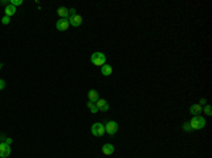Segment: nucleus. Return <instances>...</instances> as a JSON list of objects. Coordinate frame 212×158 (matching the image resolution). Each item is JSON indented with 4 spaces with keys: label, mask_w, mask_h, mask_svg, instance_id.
Segmentation results:
<instances>
[{
    "label": "nucleus",
    "mask_w": 212,
    "mask_h": 158,
    "mask_svg": "<svg viewBox=\"0 0 212 158\" xmlns=\"http://www.w3.org/2000/svg\"><path fill=\"white\" fill-rule=\"evenodd\" d=\"M91 62L96 67H102V65L106 64V57H105L103 52H93L91 55Z\"/></svg>",
    "instance_id": "7ed1b4c3"
},
{
    "label": "nucleus",
    "mask_w": 212,
    "mask_h": 158,
    "mask_svg": "<svg viewBox=\"0 0 212 158\" xmlns=\"http://www.w3.org/2000/svg\"><path fill=\"white\" fill-rule=\"evenodd\" d=\"M2 67H3V65H2V64H0V69H2Z\"/></svg>",
    "instance_id": "b1692460"
},
{
    "label": "nucleus",
    "mask_w": 212,
    "mask_h": 158,
    "mask_svg": "<svg viewBox=\"0 0 212 158\" xmlns=\"http://www.w3.org/2000/svg\"><path fill=\"white\" fill-rule=\"evenodd\" d=\"M88 97H89V102H98V100H99V93H98V91H93V89H91V91L88 92Z\"/></svg>",
    "instance_id": "f8f14e48"
},
{
    "label": "nucleus",
    "mask_w": 212,
    "mask_h": 158,
    "mask_svg": "<svg viewBox=\"0 0 212 158\" xmlns=\"http://www.w3.org/2000/svg\"><path fill=\"white\" fill-rule=\"evenodd\" d=\"M57 13H58V16L61 18H67L68 17V9L67 7H59V9L57 10Z\"/></svg>",
    "instance_id": "4468645a"
},
{
    "label": "nucleus",
    "mask_w": 212,
    "mask_h": 158,
    "mask_svg": "<svg viewBox=\"0 0 212 158\" xmlns=\"http://www.w3.org/2000/svg\"><path fill=\"white\" fill-rule=\"evenodd\" d=\"M205 124H206V122L202 116H194L190 122L191 130H202V128L205 127Z\"/></svg>",
    "instance_id": "f03ea898"
},
{
    "label": "nucleus",
    "mask_w": 212,
    "mask_h": 158,
    "mask_svg": "<svg viewBox=\"0 0 212 158\" xmlns=\"http://www.w3.org/2000/svg\"><path fill=\"white\" fill-rule=\"evenodd\" d=\"M204 112H205V114H206V116H212L211 106H209V105H205V106H204Z\"/></svg>",
    "instance_id": "dca6fc26"
},
{
    "label": "nucleus",
    "mask_w": 212,
    "mask_h": 158,
    "mask_svg": "<svg viewBox=\"0 0 212 158\" xmlns=\"http://www.w3.org/2000/svg\"><path fill=\"white\" fill-rule=\"evenodd\" d=\"M10 4H12V6H14V7H17V6H20V4H23V0H12V2H10Z\"/></svg>",
    "instance_id": "f3484780"
},
{
    "label": "nucleus",
    "mask_w": 212,
    "mask_h": 158,
    "mask_svg": "<svg viewBox=\"0 0 212 158\" xmlns=\"http://www.w3.org/2000/svg\"><path fill=\"white\" fill-rule=\"evenodd\" d=\"M190 113L192 116H201V113H202V106H201V105H192V106L190 107Z\"/></svg>",
    "instance_id": "1a4fd4ad"
},
{
    "label": "nucleus",
    "mask_w": 212,
    "mask_h": 158,
    "mask_svg": "<svg viewBox=\"0 0 212 158\" xmlns=\"http://www.w3.org/2000/svg\"><path fill=\"white\" fill-rule=\"evenodd\" d=\"M67 20L69 21V26H74V27H79L82 24V17L79 14H77V10L75 9H69L68 10V17Z\"/></svg>",
    "instance_id": "f257e3e1"
},
{
    "label": "nucleus",
    "mask_w": 212,
    "mask_h": 158,
    "mask_svg": "<svg viewBox=\"0 0 212 158\" xmlns=\"http://www.w3.org/2000/svg\"><path fill=\"white\" fill-rule=\"evenodd\" d=\"M86 106H88V109H89L92 113L99 112V110H98V107H96V103H95V102H88V103H86Z\"/></svg>",
    "instance_id": "2eb2a0df"
},
{
    "label": "nucleus",
    "mask_w": 212,
    "mask_h": 158,
    "mask_svg": "<svg viewBox=\"0 0 212 158\" xmlns=\"http://www.w3.org/2000/svg\"><path fill=\"white\" fill-rule=\"evenodd\" d=\"M4 86H6V82H4L3 79H0V91H2V89H3Z\"/></svg>",
    "instance_id": "412c9836"
},
{
    "label": "nucleus",
    "mask_w": 212,
    "mask_h": 158,
    "mask_svg": "<svg viewBox=\"0 0 212 158\" xmlns=\"http://www.w3.org/2000/svg\"><path fill=\"white\" fill-rule=\"evenodd\" d=\"M182 128H184L185 131H192V130H191V126H190V123H184V126H182Z\"/></svg>",
    "instance_id": "6ab92c4d"
},
{
    "label": "nucleus",
    "mask_w": 212,
    "mask_h": 158,
    "mask_svg": "<svg viewBox=\"0 0 212 158\" xmlns=\"http://www.w3.org/2000/svg\"><path fill=\"white\" fill-rule=\"evenodd\" d=\"M0 4H3V6H9V2H7V0H0Z\"/></svg>",
    "instance_id": "5701e85b"
},
{
    "label": "nucleus",
    "mask_w": 212,
    "mask_h": 158,
    "mask_svg": "<svg viewBox=\"0 0 212 158\" xmlns=\"http://www.w3.org/2000/svg\"><path fill=\"white\" fill-rule=\"evenodd\" d=\"M119 130V124L116 122H108L105 124V131L109 134V136H115Z\"/></svg>",
    "instance_id": "39448f33"
},
{
    "label": "nucleus",
    "mask_w": 212,
    "mask_h": 158,
    "mask_svg": "<svg viewBox=\"0 0 212 158\" xmlns=\"http://www.w3.org/2000/svg\"><path fill=\"white\" fill-rule=\"evenodd\" d=\"M95 103H96L98 110H102V112H108L109 110V103L105 100V99H101V97H99V100L95 102Z\"/></svg>",
    "instance_id": "6e6552de"
},
{
    "label": "nucleus",
    "mask_w": 212,
    "mask_h": 158,
    "mask_svg": "<svg viewBox=\"0 0 212 158\" xmlns=\"http://www.w3.org/2000/svg\"><path fill=\"white\" fill-rule=\"evenodd\" d=\"M3 143H6V144H9V146H10V144L13 143V140H12V138H9V137H7V138H4V141H3Z\"/></svg>",
    "instance_id": "4be33fe9"
},
{
    "label": "nucleus",
    "mask_w": 212,
    "mask_h": 158,
    "mask_svg": "<svg viewBox=\"0 0 212 158\" xmlns=\"http://www.w3.org/2000/svg\"><path fill=\"white\" fill-rule=\"evenodd\" d=\"M91 131H92V134L96 137H102L106 133V131H105V124H102V123H95V124H92Z\"/></svg>",
    "instance_id": "20e7f679"
},
{
    "label": "nucleus",
    "mask_w": 212,
    "mask_h": 158,
    "mask_svg": "<svg viewBox=\"0 0 212 158\" xmlns=\"http://www.w3.org/2000/svg\"><path fill=\"white\" fill-rule=\"evenodd\" d=\"M198 105H201V106H205V105H206V99H205V97H202V99L200 100V103H198Z\"/></svg>",
    "instance_id": "aec40b11"
},
{
    "label": "nucleus",
    "mask_w": 212,
    "mask_h": 158,
    "mask_svg": "<svg viewBox=\"0 0 212 158\" xmlns=\"http://www.w3.org/2000/svg\"><path fill=\"white\" fill-rule=\"evenodd\" d=\"M12 152V148H10L9 144L6 143H0V158H7Z\"/></svg>",
    "instance_id": "423d86ee"
},
{
    "label": "nucleus",
    "mask_w": 212,
    "mask_h": 158,
    "mask_svg": "<svg viewBox=\"0 0 212 158\" xmlns=\"http://www.w3.org/2000/svg\"><path fill=\"white\" fill-rule=\"evenodd\" d=\"M101 72H102V75H103V76H111V75H112V72H113V68H112L111 65L105 64V65H102Z\"/></svg>",
    "instance_id": "9d476101"
},
{
    "label": "nucleus",
    "mask_w": 212,
    "mask_h": 158,
    "mask_svg": "<svg viewBox=\"0 0 212 158\" xmlns=\"http://www.w3.org/2000/svg\"><path fill=\"white\" fill-rule=\"evenodd\" d=\"M16 12H17V10H16V7L12 6L10 3H9V6H6V9H4V13H6L7 17H12V16H14Z\"/></svg>",
    "instance_id": "ddd939ff"
},
{
    "label": "nucleus",
    "mask_w": 212,
    "mask_h": 158,
    "mask_svg": "<svg viewBox=\"0 0 212 158\" xmlns=\"http://www.w3.org/2000/svg\"><path fill=\"white\" fill-rule=\"evenodd\" d=\"M68 27H69V21H68L67 18H59L58 21H57V30L65 31L68 30Z\"/></svg>",
    "instance_id": "0eeeda50"
},
{
    "label": "nucleus",
    "mask_w": 212,
    "mask_h": 158,
    "mask_svg": "<svg viewBox=\"0 0 212 158\" xmlns=\"http://www.w3.org/2000/svg\"><path fill=\"white\" fill-rule=\"evenodd\" d=\"M2 23H3L4 26H7V24H9V23H10V17H7V16H4V17L2 18Z\"/></svg>",
    "instance_id": "a211bd4d"
},
{
    "label": "nucleus",
    "mask_w": 212,
    "mask_h": 158,
    "mask_svg": "<svg viewBox=\"0 0 212 158\" xmlns=\"http://www.w3.org/2000/svg\"><path fill=\"white\" fill-rule=\"evenodd\" d=\"M102 152H103L105 155H111L115 152V147L112 146V144H105V146L102 147Z\"/></svg>",
    "instance_id": "9b49d317"
}]
</instances>
